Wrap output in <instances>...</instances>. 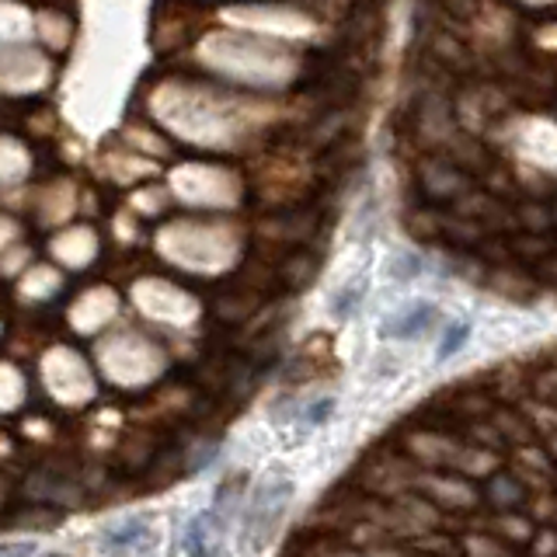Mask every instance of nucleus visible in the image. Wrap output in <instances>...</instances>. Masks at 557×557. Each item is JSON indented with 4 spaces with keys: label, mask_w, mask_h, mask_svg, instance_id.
<instances>
[{
    "label": "nucleus",
    "mask_w": 557,
    "mask_h": 557,
    "mask_svg": "<svg viewBox=\"0 0 557 557\" xmlns=\"http://www.w3.org/2000/svg\"><path fill=\"white\" fill-rule=\"evenodd\" d=\"M213 522H220V516L216 512H202V516H196V519H191L188 522V536H185V550L188 554H206L209 550V536H213V533H209V527H213Z\"/></svg>",
    "instance_id": "20e7f679"
},
{
    "label": "nucleus",
    "mask_w": 557,
    "mask_h": 557,
    "mask_svg": "<svg viewBox=\"0 0 557 557\" xmlns=\"http://www.w3.org/2000/svg\"><path fill=\"white\" fill-rule=\"evenodd\" d=\"M435 324V307L432 304H411L397 313V318H391L387 324H383V335L391 338H414L422 335V331H429Z\"/></svg>",
    "instance_id": "f03ea898"
},
{
    "label": "nucleus",
    "mask_w": 557,
    "mask_h": 557,
    "mask_svg": "<svg viewBox=\"0 0 557 557\" xmlns=\"http://www.w3.org/2000/svg\"><path fill=\"white\" fill-rule=\"evenodd\" d=\"M467 338H470V324L467 321H457V324H449L446 327V335H443V342H440V352H435V359H449V356H457L460 348L467 345Z\"/></svg>",
    "instance_id": "39448f33"
},
{
    "label": "nucleus",
    "mask_w": 557,
    "mask_h": 557,
    "mask_svg": "<svg viewBox=\"0 0 557 557\" xmlns=\"http://www.w3.org/2000/svg\"><path fill=\"white\" fill-rule=\"evenodd\" d=\"M144 536H147V522L144 519H126V522H119V527L104 530L101 547L104 550H126V547H136Z\"/></svg>",
    "instance_id": "7ed1b4c3"
},
{
    "label": "nucleus",
    "mask_w": 557,
    "mask_h": 557,
    "mask_svg": "<svg viewBox=\"0 0 557 557\" xmlns=\"http://www.w3.org/2000/svg\"><path fill=\"white\" fill-rule=\"evenodd\" d=\"M359 293H362V286H348L338 300H335V313L338 318H348V313H352V304L359 300Z\"/></svg>",
    "instance_id": "423d86ee"
},
{
    "label": "nucleus",
    "mask_w": 557,
    "mask_h": 557,
    "mask_svg": "<svg viewBox=\"0 0 557 557\" xmlns=\"http://www.w3.org/2000/svg\"><path fill=\"white\" fill-rule=\"evenodd\" d=\"M0 554H35V544H8L0 547Z\"/></svg>",
    "instance_id": "6e6552de"
},
{
    "label": "nucleus",
    "mask_w": 557,
    "mask_h": 557,
    "mask_svg": "<svg viewBox=\"0 0 557 557\" xmlns=\"http://www.w3.org/2000/svg\"><path fill=\"white\" fill-rule=\"evenodd\" d=\"M331 411H335V400H331V397H327V400H321V405H313L307 418H310V422H313V425H321V422H324V418H327Z\"/></svg>",
    "instance_id": "0eeeda50"
},
{
    "label": "nucleus",
    "mask_w": 557,
    "mask_h": 557,
    "mask_svg": "<svg viewBox=\"0 0 557 557\" xmlns=\"http://www.w3.org/2000/svg\"><path fill=\"white\" fill-rule=\"evenodd\" d=\"M293 498V484L289 481H265L251 495L248 512H244V522H248V533H255L258 540L269 536L275 530V522L283 519L286 505Z\"/></svg>",
    "instance_id": "f257e3e1"
}]
</instances>
